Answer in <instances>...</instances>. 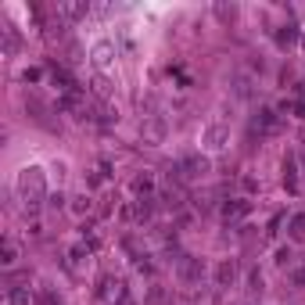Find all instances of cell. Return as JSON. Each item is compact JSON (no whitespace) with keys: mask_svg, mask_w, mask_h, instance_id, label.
Wrapping results in <instances>:
<instances>
[{"mask_svg":"<svg viewBox=\"0 0 305 305\" xmlns=\"http://www.w3.org/2000/svg\"><path fill=\"white\" fill-rule=\"evenodd\" d=\"M8 301L11 305H29V287H11L8 291Z\"/></svg>","mask_w":305,"mask_h":305,"instance_id":"9","label":"cell"},{"mask_svg":"<svg viewBox=\"0 0 305 305\" xmlns=\"http://www.w3.org/2000/svg\"><path fill=\"white\" fill-rule=\"evenodd\" d=\"M180 277H183L187 284H198V280L205 277V262H201V258L183 255V258H180Z\"/></svg>","mask_w":305,"mask_h":305,"instance_id":"2","label":"cell"},{"mask_svg":"<svg viewBox=\"0 0 305 305\" xmlns=\"http://www.w3.org/2000/svg\"><path fill=\"white\" fill-rule=\"evenodd\" d=\"M248 212H251V201H248V198H234V201L223 205V219H226V223H237V219H244Z\"/></svg>","mask_w":305,"mask_h":305,"instance_id":"3","label":"cell"},{"mask_svg":"<svg viewBox=\"0 0 305 305\" xmlns=\"http://www.w3.org/2000/svg\"><path fill=\"white\" fill-rule=\"evenodd\" d=\"M223 140H226V129H223V126H208V133H205V144H208L212 151H219V147H223Z\"/></svg>","mask_w":305,"mask_h":305,"instance_id":"7","label":"cell"},{"mask_svg":"<svg viewBox=\"0 0 305 305\" xmlns=\"http://www.w3.org/2000/svg\"><path fill=\"white\" fill-rule=\"evenodd\" d=\"M18 194H22V201L36 212V208H40V201H43V194H47L43 172H40V169H25V172L18 176Z\"/></svg>","mask_w":305,"mask_h":305,"instance_id":"1","label":"cell"},{"mask_svg":"<svg viewBox=\"0 0 305 305\" xmlns=\"http://www.w3.org/2000/svg\"><path fill=\"white\" fill-rule=\"evenodd\" d=\"M255 126H258L262 133H280V115H277L273 108H262L258 119H255Z\"/></svg>","mask_w":305,"mask_h":305,"instance_id":"4","label":"cell"},{"mask_svg":"<svg viewBox=\"0 0 305 305\" xmlns=\"http://www.w3.org/2000/svg\"><path fill=\"white\" fill-rule=\"evenodd\" d=\"M234 280H237V266H234L230 258L219 262V270H215V284H219V287H230Z\"/></svg>","mask_w":305,"mask_h":305,"instance_id":"5","label":"cell"},{"mask_svg":"<svg viewBox=\"0 0 305 305\" xmlns=\"http://www.w3.org/2000/svg\"><path fill=\"white\" fill-rule=\"evenodd\" d=\"M291 237H294V241H305V215H301V212L291 215Z\"/></svg>","mask_w":305,"mask_h":305,"instance_id":"8","label":"cell"},{"mask_svg":"<svg viewBox=\"0 0 305 305\" xmlns=\"http://www.w3.org/2000/svg\"><path fill=\"white\" fill-rule=\"evenodd\" d=\"M294 111H298V115L305 119V101H298V104H294Z\"/></svg>","mask_w":305,"mask_h":305,"instance_id":"16","label":"cell"},{"mask_svg":"<svg viewBox=\"0 0 305 305\" xmlns=\"http://www.w3.org/2000/svg\"><path fill=\"white\" fill-rule=\"evenodd\" d=\"M291 258H294L291 248H280V251H277V266H291Z\"/></svg>","mask_w":305,"mask_h":305,"instance_id":"12","label":"cell"},{"mask_svg":"<svg viewBox=\"0 0 305 305\" xmlns=\"http://www.w3.org/2000/svg\"><path fill=\"white\" fill-rule=\"evenodd\" d=\"M75 212H90V198H79V201H75Z\"/></svg>","mask_w":305,"mask_h":305,"instance_id":"15","label":"cell"},{"mask_svg":"<svg viewBox=\"0 0 305 305\" xmlns=\"http://www.w3.org/2000/svg\"><path fill=\"white\" fill-rule=\"evenodd\" d=\"M15 255H18V251H15V244L8 241V244H4V266H11V262H15Z\"/></svg>","mask_w":305,"mask_h":305,"instance_id":"14","label":"cell"},{"mask_svg":"<svg viewBox=\"0 0 305 305\" xmlns=\"http://www.w3.org/2000/svg\"><path fill=\"white\" fill-rule=\"evenodd\" d=\"M284 183H287V190H298V176H294V162L291 158L284 162Z\"/></svg>","mask_w":305,"mask_h":305,"instance_id":"10","label":"cell"},{"mask_svg":"<svg viewBox=\"0 0 305 305\" xmlns=\"http://www.w3.org/2000/svg\"><path fill=\"white\" fill-rule=\"evenodd\" d=\"M277 43H280V47H291V43H294V25H287V29L277 36Z\"/></svg>","mask_w":305,"mask_h":305,"instance_id":"11","label":"cell"},{"mask_svg":"<svg viewBox=\"0 0 305 305\" xmlns=\"http://www.w3.org/2000/svg\"><path fill=\"white\" fill-rule=\"evenodd\" d=\"M133 194H140V198L147 201L151 194H155V176H147V172L137 176V180H133Z\"/></svg>","mask_w":305,"mask_h":305,"instance_id":"6","label":"cell"},{"mask_svg":"<svg viewBox=\"0 0 305 305\" xmlns=\"http://www.w3.org/2000/svg\"><path fill=\"white\" fill-rule=\"evenodd\" d=\"M61 11H65V15H72V18H75V15H83V11H86V8H83V4H61Z\"/></svg>","mask_w":305,"mask_h":305,"instance_id":"13","label":"cell"}]
</instances>
